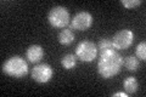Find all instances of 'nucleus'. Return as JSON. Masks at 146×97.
Returning a JSON list of instances; mask_svg holds the SVG:
<instances>
[{
	"label": "nucleus",
	"mask_w": 146,
	"mask_h": 97,
	"mask_svg": "<svg viewBox=\"0 0 146 97\" xmlns=\"http://www.w3.org/2000/svg\"><path fill=\"white\" fill-rule=\"evenodd\" d=\"M123 58L115 50H110L100 55L98 62V73L104 79H111L121 72Z\"/></svg>",
	"instance_id": "obj_1"
},
{
	"label": "nucleus",
	"mask_w": 146,
	"mask_h": 97,
	"mask_svg": "<svg viewBox=\"0 0 146 97\" xmlns=\"http://www.w3.org/2000/svg\"><path fill=\"white\" fill-rule=\"evenodd\" d=\"M3 72L12 78H22L28 73V64L21 56H12L3 63Z\"/></svg>",
	"instance_id": "obj_2"
},
{
	"label": "nucleus",
	"mask_w": 146,
	"mask_h": 97,
	"mask_svg": "<svg viewBox=\"0 0 146 97\" xmlns=\"http://www.w3.org/2000/svg\"><path fill=\"white\" fill-rule=\"evenodd\" d=\"M48 21L55 28H63L70 23V12L63 6H55L49 11Z\"/></svg>",
	"instance_id": "obj_3"
},
{
	"label": "nucleus",
	"mask_w": 146,
	"mask_h": 97,
	"mask_svg": "<svg viewBox=\"0 0 146 97\" xmlns=\"http://www.w3.org/2000/svg\"><path fill=\"white\" fill-rule=\"evenodd\" d=\"M76 56L82 62H91L98 56V46L93 41L84 40L77 45L76 48Z\"/></svg>",
	"instance_id": "obj_4"
},
{
	"label": "nucleus",
	"mask_w": 146,
	"mask_h": 97,
	"mask_svg": "<svg viewBox=\"0 0 146 97\" xmlns=\"http://www.w3.org/2000/svg\"><path fill=\"white\" fill-rule=\"evenodd\" d=\"M134 41V33L129 29L118 30L112 38L113 48L117 50H125L133 44Z\"/></svg>",
	"instance_id": "obj_5"
},
{
	"label": "nucleus",
	"mask_w": 146,
	"mask_h": 97,
	"mask_svg": "<svg viewBox=\"0 0 146 97\" xmlns=\"http://www.w3.org/2000/svg\"><path fill=\"white\" fill-rule=\"evenodd\" d=\"M31 75L36 82L45 84V82L51 80V78L54 75V71H52V68L50 67L49 64L39 63V64H36V66H34V68L32 69Z\"/></svg>",
	"instance_id": "obj_6"
},
{
	"label": "nucleus",
	"mask_w": 146,
	"mask_h": 97,
	"mask_svg": "<svg viewBox=\"0 0 146 97\" xmlns=\"http://www.w3.org/2000/svg\"><path fill=\"white\" fill-rule=\"evenodd\" d=\"M93 24V15L86 11L77 12L71 21V28L77 30H86Z\"/></svg>",
	"instance_id": "obj_7"
},
{
	"label": "nucleus",
	"mask_w": 146,
	"mask_h": 97,
	"mask_svg": "<svg viewBox=\"0 0 146 97\" xmlns=\"http://www.w3.org/2000/svg\"><path fill=\"white\" fill-rule=\"evenodd\" d=\"M26 57L32 63H38L44 57V50L40 45H31L26 51Z\"/></svg>",
	"instance_id": "obj_8"
},
{
	"label": "nucleus",
	"mask_w": 146,
	"mask_h": 97,
	"mask_svg": "<svg viewBox=\"0 0 146 97\" xmlns=\"http://www.w3.org/2000/svg\"><path fill=\"white\" fill-rule=\"evenodd\" d=\"M138 87H139V82L133 77H128L123 80V89L125 90V92L128 95L136 92L138 91Z\"/></svg>",
	"instance_id": "obj_9"
},
{
	"label": "nucleus",
	"mask_w": 146,
	"mask_h": 97,
	"mask_svg": "<svg viewBox=\"0 0 146 97\" xmlns=\"http://www.w3.org/2000/svg\"><path fill=\"white\" fill-rule=\"evenodd\" d=\"M58 41L62 45H71L74 41V34L71 29H62L58 34Z\"/></svg>",
	"instance_id": "obj_10"
},
{
	"label": "nucleus",
	"mask_w": 146,
	"mask_h": 97,
	"mask_svg": "<svg viewBox=\"0 0 146 97\" xmlns=\"http://www.w3.org/2000/svg\"><path fill=\"white\" fill-rule=\"evenodd\" d=\"M61 64H62L63 68L67 69V71L73 69L76 67V64H77V56L76 55H73V53L65 55V56L62 57V59H61Z\"/></svg>",
	"instance_id": "obj_11"
},
{
	"label": "nucleus",
	"mask_w": 146,
	"mask_h": 97,
	"mask_svg": "<svg viewBox=\"0 0 146 97\" xmlns=\"http://www.w3.org/2000/svg\"><path fill=\"white\" fill-rule=\"evenodd\" d=\"M98 52H100V55L106 52V51H110V50H113V44H112V40L108 39V38H102L99 40L98 43Z\"/></svg>",
	"instance_id": "obj_12"
},
{
	"label": "nucleus",
	"mask_w": 146,
	"mask_h": 97,
	"mask_svg": "<svg viewBox=\"0 0 146 97\" xmlns=\"http://www.w3.org/2000/svg\"><path fill=\"white\" fill-rule=\"evenodd\" d=\"M123 64H124V67L128 71L135 72V71H138V68H139V59L135 56H131L130 55V56L125 57V59H123Z\"/></svg>",
	"instance_id": "obj_13"
},
{
	"label": "nucleus",
	"mask_w": 146,
	"mask_h": 97,
	"mask_svg": "<svg viewBox=\"0 0 146 97\" xmlns=\"http://www.w3.org/2000/svg\"><path fill=\"white\" fill-rule=\"evenodd\" d=\"M135 56L136 58L141 59V61H145L146 59V43L145 41H141L140 44H138L135 49Z\"/></svg>",
	"instance_id": "obj_14"
},
{
	"label": "nucleus",
	"mask_w": 146,
	"mask_h": 97,
	"mask_svg": "<svg viewBox=\"0 0 146 97\" xmlns=\"http://www.w3.org/2000/svg\"><path fill=\"white\" fill-rule=\"evenodd\" d=\"M121 4L127 9H133V7L139 6L141 1L140 0H121Z\"/></svg>",
	"instance_id": "obj_15"
},
{
	"label": "nucleus",
	"mask_w": 146,
	"mask_h": 97,
	"mask_svg": "<svg viewBox=\"0 0 146 97\" xmlns=\"http://www.w3.org/2000/svg\"><path fill=\"white\" fill-rule=\"evenodd\" d=\"M113 97H117V96H122V97H128V94L127 92H116V94L112 95Z\"/></svg>",
	"instance_id": "obj_16"
}]
</instances>
